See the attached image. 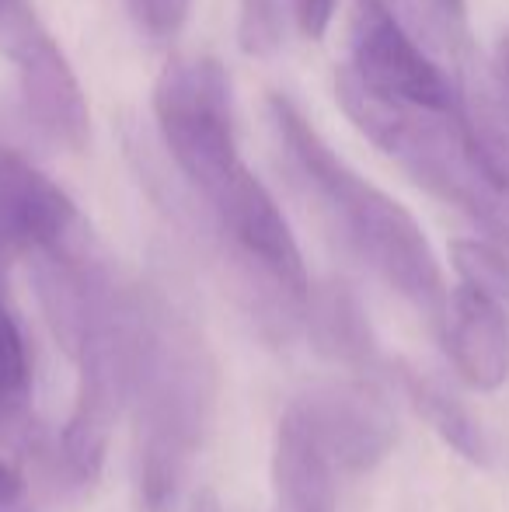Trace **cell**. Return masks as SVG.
I'll return each instance as SVG.
<instances>
[{
    "instance_id": "cell-1",
    "label": "cell",
    "mask_w": 509,
    "mask_h": 512,
    "mask_svg": "<svg viewBox=\"0 0 509 512\" xmlns=\"http://www.w3.org/2000/svg\"><path fill=\"white\" fill-rule=\"evenodd\" d=\"M217 359L203 331L161 290L143 286V324L136 352L133 467L147 512L178 506L217 415Z\"/></svg>"
},
{
    "instance_id": "cell-2",
    "label": "cell",
    "mask_w": 509,
    "mask_h": 512,
    "mask_svg": "<svg viewBox=\"0 0 509 512\" xmlns=\"http://www.w3.org/2000/svg\"><path fill=\"white\" fill-rule=\"evenodd\" d=\"M269 119L290 164L321 199L356 258L370 265V272L408 307L440 321L447 283L419 220L394 196L349 168L290 98L269 95Z\"/></svg>"
},
{
    "instance_id": "cell-3",
    "label": "cell",
    "mask_w": 509,
    "mask_h": 512,
    "mask_svg": "<svg viewBox=\"0 0 509 512\" xmlns=\"http://www.w3.org/2000/svg\"><path fill=\"white\" fill-rule=\"evenodd\" d=\"M154 119L199 206L220 203L248 175L234 136L231 81L217 56H171L154 84Z\"/></svg>"
},
{
    "instance_id": "cell-4",
    "label": "cell",
    "mask_w": 509,
    "mask_h": 512,
    "mask_svg": "<svg viewBox=\"0 0 509 512\" xmlns=\"http://www.w3.org/2000/svg\"><path fill=\"white\" fill-rule=\"evenodd\" d=\"M143 324V286L129 283L123 304L112 310L77 349V391L67 425L53 443V464L67 485L98 481L109 457L112 432L129 411Z\"/></svg>"
},
{
    "instance_id": "cell-5",
    "label": "cell",
    "mask_w": 509,
    "mask_h": 512,
    "mask_svg": "<svg viewBox=\"0 0 509 512\" xmlns=\"http://www.w3.org/2000/svg\"><path fill=\"white\" fill-rule=\"evenodd\" d=\"M0 46L18 74V95L28 122L63 150H84L91 136V108L67 53L21 0L0 18Z\"/></svg>"
},
{
    "instance_id": "cell-6",
    "label": "cell",
    "mask_w": 509,
    "mask_h": 512,
    "mask_svg": "<svg viewBox=\"0 0 509 512\" xmlns=\"http://www.w3.org/2000/svg\"><path fill=\"white\" fill-rule=\"evenodd\" d=\"M286 411L297 415L335 474H370L398 443L391 401L367 377L314 384Z\"/></svg>"
},
{
    "instance_id": "cell-7",
    "label": "cell",
    "mask_w": 509,
    "mask_h": 512,
    "mask_svg": "<svg viewBox=\"0 0 509 512\" xmlns=\"http://www.w3.org/2000/svg\"><path fill=\"white\" fill-rule=\"evenodd\" d=\"M349 74L367 91L387 102L426 108V112H457V84L422 53L405 32L387 0H363L349 32Z\"/></svg>"
},
{
    "instance_id": "cell-8",
    "label": "cell",
    "mask_w": 509,
    "mask_h": 512,
    "mask_svg": "<svg viewBox=\"0 0 509 512\" xmlns=\"http://www.w3.org/2000/svg\"><path fill=\"white\" fill-rule=\"evenodd\" d=\"M81 230L74 199L18 150L0 147V255L39 258Z\"/></svg>"
},
{
    "instance_id": "cell-9",
    "label": "cell",
    "mask_w": 509,
    "mask_h": 512,
    "mask_svg": "<svg viewBox=\"0 0 509 512\" xmlns=\"http://www.w3.org/2000/svg\"><path fill=\"white\" fill-rule=\"evenodd\" d=\"M443 345L471 391L492 394L509 380V310L471 286H454L440 314Z\"/></svg>"
},
{
    "instance_id": "cell-10",
    "label": "cell",
    "mask_w": 509,
    "mask_h": 512,
    "mask_svg": "<svg viewBox=\"0 0 509 512\" xmlns=\"http://www.w3.org/2000/svg\"><path fill=\"white\" fill-rule=\"evenodd\" d=\"M311 349L321 359L353 370L360 377H370L384 366L377 331L370 324V314L363 307L360 293L342 279L311 283V297L304 307V328Z\"/></svg>"
},
{
    "instance_id": "cell-11",
    "label": "cell",
    "mask_w": 509,
    "mask_h": 512,
    "mask_svg": "<svg viewBox=\"0 0 509 512\" xmlns=\"http://www.w3.org/2000/svg\"><path fill=\"white\" fill-rule=\"evenodd\" d=\"M272 512H339L335 471L290 411L272 439Z\"/></svg>"
},
{
    "instance_id": "cell-12",
    "label": "cell",
    "mask_w": 509,
    "mask_h": 512,
    "mask_svg": "<svg viewBox=\"0 0 509 512\" xmlns=\"http://www.w3.org/2000/svg\"><path fill=\"white\" fill-rule=\"evenodd\" d=\"M0 443L35 457L53 450L32 408V356L25 331L7 304H0Z\"/></svg>"
},
{
    "instance_id": "cell-13",
    "label": "cell",
    "mask_w": 509,
    "mask_h": 512,
    "mask_svg": "<svg viewBox=\"0 0 509 512\" xmlns=\"http://www.w3.org/2000/svg\"><path fill=\"white\" fill-rule=\"evenodd\" d=\"M391 377H394V384L401 387V394L408 398V405L426 418L429 429H433L450 450H457L464 460H471V464H478V467L489 464L492 460L489 432H485V425L475 418V411L464 405L454 391H447L436 377H429V373H422V370H412V366H394Z\"/></svg>"
},
{
    "instance_id": "cell-14",
    "label": "cell",
    "mask_w": 509,
    "mask_h": 512,
    "mask_svg": "<svg viewBox=\"0 0 509 512\" xmlns=\"http://www.w3.org/2000/svg\"><path fill=\"white\" fill-rule=\"evenodd\" d=\"M450 265L461 286H471L509 310V248L489 237H457L450 241Z\"/></svg>"
},
{
    "instance_id": "cell-15",
    "label": "cell",
    "mask_w": 509,
    "mask_h": 512,
    "mask_svg": "<svg viewBox=\"0 0 509 512\" xmlns=\"http://www.w3.org/2000/svg\"><path fill=\"white\" fill-rule=\"evenodd\" d=\"M283 25H279L276 0H238V46L248 56H269L279 49Z\"/></svg>"
},
{
    "instance_id": "cell-16",
    "label": "cell",
    "mask_w": 509,
    "mask_h": 512,
    "mask_svg": "<svg viewBox=\"0 0 509 512\" xmlns=\"http://www.w3.org/2000/svg\"><path fill=\"white\" fill-rule=\"evenodd\" d=\"M429 32L450 49L468 46V0H415Z\"/></svg>"
},
{
    "instance_id": "cell-17",
    "label": "cell",
    "mask_w": 509,
    "mask_h": 512,
    "mask_svg": "<svg viewBox=\"0 0 509 512\" xmlns=\"http://www.w3.org/2000/svg\"><path fill=\"white\" fill-rule=\"evenodd\" d=\"M136 4V14H140L143 28L150 35H175L178 28L185 25L189 18V7L192 0H133Z\"/></svg>"
},
{
    "instance_id": "cell-18",
    "label": "cell",
    "mask_w": 509,
    "mask_h": 512,
    "mask_svg": "<svg viewBox=\"0 0 509 512\" xmlns=\"http://www.w3.org/2000/svg\"><path fill=\"white\" fill-rule=\"evenodd\" d=\"M293 18L304 39L321 42L335 18V0H293Z\"/></svg>"
},
{
    "instance_id": "cell-19",
    "label": "cell",
    "mask_w": 509,
    "mask_h": 512,
    "mask_svg": "<svg viewBox=\"0 0 509 512\" xmlns=\"http://www.w3.org/2000/svg\"><path fill=\"white\" fill-rule=\"evenodd\" d=\"M21 499H25V474L11 457L0 453V509H14Z\"/></svg>"
},
{
    "instance_id": "cell-20",
    "label": "cell",
    "mask_w": 509,
    "mask_h": 512,
    "mask_svg": "<svg viewBox=\"0 0 509 512\" xmlns=\"http://www.w3.org/2000/svg\"><path fill=\"white\" fill-rule=\"evenodd\" d=\"M496 74H499V84H503L506 102H509V28L496 42Z\"/></svg>"
},
{
    "instance_id": "cell-21",
    "label": "cell",
    "mask_w": 509,
    "mask_h": 512,
    "mask_svg": "<svg viewBox=\"0 0 509 512\" xmlns=\"http://www.w3.org/2000/svg\"><path fill=\"white\" fill-rule=\"evenodd\" d=\"M189 512H220L217 495H213V492H199V495H192V506H189Z\"/></svg>"
},
{
    "instance_id": "cell-22",
    "label": "cell",
    "mask_w": 509,
    "mask_h": 512,
    "mask_svg": "<svg viewBox=\"0 0 509 512\" xmlns=\"http://www.w3.org/2000/svg\"><path fill=\"white\" fill-rule=\"evenodd\" d=\"M18 4H21V0H0V18H4L7 11H14Z\"/></svg>"
},
{
    "instance_id": "cell-23",
    "label": "cell",
    "mask_w": 509,
    "mask_h": 512,
    "mask_svg": "<svg viewBox=\"0 0 509 512\" xmlns=\"http://www.w3.org/2000/svg\"><path fill=\"white\" fill-rule=\"evenodd\" d=\"M0 512H14V509H0Z\"/></svg>"
},
{
    "instance_id": "cell-24",
    "label": "cell",
    "mask_w": 509,
    "mask_h": 512,
    "mask_svg": "<svg viewBox=\"0 0 509 512\" xmlns=\"http://www.w3.org/2000/svg\"><path fill=\"white\" fill-rule=\"evenodd\" d=\"M360 4H363V0H360Z\"/></svg>"
}]
</instances>
